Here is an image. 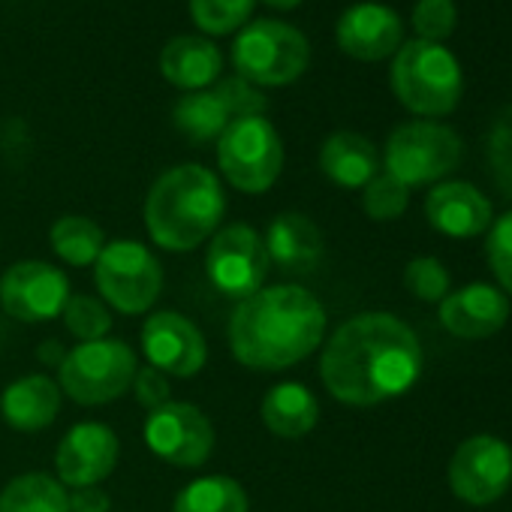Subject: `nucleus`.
I'll return each mask as SVG.
<instances>
[{"mask_svg": "<svg viewBox=\"0 0 512 512\" xmlns=\"http://www.w3.org/2000/svg\"><path fill=\"white\" fill-rule=\"evenodd\" d=\"M211 91L220 97V103L226 106V112H229L232 121H238V118H256V115H263L266 106H269L266 94L256 88V85L244 82L241 76L217 79V85Z\"/></svg>", "mask_w": 512, "mask_h": 512, "instance_id": "33", "label": "nucleus"}, {"mask_svg": "<svg viewBox=\"0 0 512 512\" xmlns=\"http://www.w3.org/2000/svg\"><path fill=\"white\" fill-rule=\"evenodd\" d=\"M70 299V281L43 260L13 263L0 278V308L19 323H46L61 317Z\"/></svg>", "mask_w": 512, "mask_h": 512, "instance_id": "13", "label": "nucleus"}, {"mask_svg": "<svg viewBox=\"0 0 512 512\" xmlns=\"http://www.w3.org/2000/svg\"><path fill=\"white\" fill-rule=\"evenodd\" d=\"M142 353L151 368L178 380L199 374L208 362L202 329L178 311H157L142 323Z\"/></svg>", "mask_w": 512, "mask_h": 512, "instance_id": "14", "label": "nucleus"}, {"mask_svg": "<svg viewBox=\"0 0 512 512\" xmlns=\"http://www.w3.org/2000/svg\"><path fill=\"white\" fill-rule=\"evenodd\" d=\"M266 7H272V10H296L302 0H263Z\"/></svg>", "mask_w": 512, "mask_h": 512, "instance_id": "39", "label": "nucleus"}, {"mask_svg": "<svg viewBox=\"0 0 512 512\" xmlns=\"http://www.w3.org/2000/svg\"><path fill=\"white\" fill-rule=\"evenodd\" d=\"M64 356H67V353L61 350V344H58V341H46V344L40 347V359H43V362H55V365H61V362H64Z\"/></svg>", "mask_w": 512, "mask_h": 512, "instance_id": "38", "label": "nucleus"}, {"mask_svg": "<svg viewBox=\"0 0 512 512\" xmlns=\"http://www.w3.org/2000/svg\"><path fill=\"white\" fill-rule=\"evenodd\" d=\"M160 73L169 85L181 88L184 94L208 91L217 85V79L223 73V55L211 40L184 34L163 46Z\"/></svg>", "mask_w": 512, "mask_h": 512, "instance_id": "20", "label": "nucleus"}, {"mask_svg": "<svg viewBox=\"0 0 512 512\" xmlns=\"http://www.w3.org/2000/svg\"><path fill=\"white\" fill-rule=\"evenodd\" d=\"M172 121L190 142L205 145V142H217L232 118L214 91H190L175 103Z\"/></svg>", "mask_w": 512, "mask_h": 512, "instance_id": "27", "label": "nucleus"}, {"mask_svg": "<svg viewBox=\"0 0 512 512\" xmlns=\"http://www.w3.org/2000/svg\"><path fill=\"white\" fill-rule=\"evenodd\" d=\"M488 169L503 196L512 199V103L497 115L488 133Z\"/></svg>", "mask_w": 512, "mask_h": 512, "instance_id": "31", "label": "nucleus"}, {"mask_svg": "<svg viewBox=\"0 0 512 512\" xmlns=\"http://www.w3.org/2000/svg\"><path fill=\"white\" fill-rule=\"evenodd\" d=\"M49 241H52V250L61 256V260L67 266H76V269L94 266L97 256L106 247V235H103L100 223H94L85 214L58 217L49 229Z\"/></svg>", "mask_w": 512, "mask_h": 512, "instance_id": "25", "label": "nucleus"}, {"mask_svg": "<svg viewBox=\"0 0 512 512\" xmlns=\"http://www.w3.org/2000/svg\"><path fill=\"white\" fill-rule=\"evenodd\" d=\"M217 166L241 193H266L284 172V142L266 115L229 121L217 139Z\"/></svg>", "mask_w": 512, "mask_h": 512, "instance_id": "7", "label": "nucleus"}, {"mask_svg": "<svg viewBox=\"0 0 512 512\" xmlns=\"http://www.w3.org/2000/svg\"><path fill=\"white\" fill-rule=\"evenodd\" d=\"M407 205H410V187L401 184L398 178H392L389 172H377L365 184L362 208L371 220H377V223L395 220L407 211Z\"/></svg>", "mask_w": 512, "mask_h": 512, "instance_id": "30", "label": "nucleus"}, {"mask_svg": "<svg viewBox=\"0 0 512 512\" xmlns=\"http://www.w3.org/2000/svg\"><path fill=\"white\" fill-rule=\"evenodd\" d=\"M269 263L284 275H311L326 253L323 229L302 211H281L263 235Z\"/></svg>", "mask_w": 512, "mask_h": 512, "instance_id": "18", "label": "nucleus"}, {"mask_svg": "<svg viewBox=\"0 0 512 512\" xmlns=\"http://www.w3.org/2000/svg\"><path fill=\"white\" fill-rule=\"evenodd\" d=\"M172 512H250V500L238 479L217 473L187 482L178 491Z\"/></svg>", "mask_w": 512, "mask_h": 512, "instance_id": "26", "label": "nucleus"}, {"mask_svg": "<svg viewBox=\"0 0 512 512\" xmlns=\"http://www.w3.org/2000/svg\"><path fill=\"white\" fill-rule=\"evenodd\" d=\"M226 214L220 178L199 166L181 163L166 169L145 196V229L151 241L172 253H187L205 244Z\"/></svg>", "mask_w": 512, "mask_h": 512, "instance_id": "3", "label": "nucleus"}, {"mask_svg": "<svg viewBox=\"0 0 512 512\" xmlns=\"http://www.w3.org/2000/svg\"><path fill=\"white\" fill-rule=\"evenodd\" d=\"M94 284L115 311L127 317L148 314L163 293V266L136 238H118L103 247L94 263Z\"/></svg>", "mask_w": 512, "mask_h": 512, "instance_id": "8", "label": "nucleus"}, {"mask_svg": "<svg viewBox=\"0 0 512 512\" xmlns=\"http://www.w3.org/2000/svg\"><path fill=\"white\" fill-rule=\"evenodd\" d=\"M190 19L199 31L211 37L235 34L253 16L256 0H190Z\"/></svg>", "mask_w": 512, "mask_h": 512, "instance_id": "28", "label": "nucleus"}, {"mask_svg": "<svg viewBox=\"0 0 512 512\" xmlns=\"http://www.w3.org/2000/svg\"><path fill=\"white\" fill-rule=\"evenodd\" d=\"M464 145L455 130L434 121H410L392 130L386 142V172L407 187L446 178L461 163Z\"/></svg>", "mask_w": 512, "mask_h": 512, "instance_id": "9", "label": "nucleus"}, {"mask_svg": "<svg viewBox=\"0 0 512 512\" xmlns=\"http://www.w3.org/2000/svg\"><path fill=\"white\" fill-rule=\"evenodd\" d=\"M148 449L172 467H202L214 452L211 419L187 401H169L145 419Z\"/></svg>", "mask_w": 512, "mask_h": 512, "instance_id": "11", "label": "nucleus"}, {"mask_svg": "<svg viewBox=\"0 0 512 512\" xmlns=\"http://www.w3.org/2000/svg\"><path fill=\"white\" fill-rule=\"evenodd\" d=\"M512 482V449L491 434L467 437L449 461V485L458 500L488 506L506 494Z\"/></svg>", "mask_w": 512, "mask_h": 512, "instance_id": "12", "label": "nucleus"}, {"mask_svg": "<svg viewBox=\"0 0 512 512\" xmlns=\"http://www.w3.org/2000/svg\"><path fill=\"white\" fill-rule=\"evenodd\" d=\"M440 326L461 341L497 335L509 320V299L491 284H470L440 302Z\"/></svg>", "mask_w": 512, "mask_h": 512, "instance_id": "17", "label": "nucleus"}, {"mask_svg": "<svg viewBox=\"0 0 512 512\" xmlns=\"http://www.w3.org/2000/svg\"><path fill=\"white\" fill-rule=\"evenodd\" d=\"M121 443L118 434L103 422H79L73 425L55 452L58 482L67 488L100 485L118 464Z\"/></svg>", "mask_w": 512, "mask_h": 512, "instance_id": "15", "label": "nucleus"}, {"mask_svg": "<svg viewBox=\"0 0 512 512\" xmlns=\"http://www.w3.org/2000/svg\"><path fill=\"white\" fill-rule=\"evenodd\" d=\"M61 386L46 374H28L7 386L4 398H0V410L4 419L16 431H43L49 428L61 413Z\"/></svg>", "mask_w": 512, "mask_h": 512, "instance_id": "21", "label": "nucleus"}, {"mask_svg": "<svg viewBox=\"0 0 512 512\" xmlns=\"http://www.w3.org/2000/svg\"><path fill=\"white\" fill-rule=\"evenodd\" d=\"M404 287L419 302H443L449 296V272L437 256H416L404 269Z\"/></svg>", "mask_w": 512, "mask_h": 512, "instance_id": "32", "label": "nucleus"}, {"mask_svg": "<svg viewBox=\"0 0 512 512\" xmlns=\"http://www.w3.org/2000/svg\"><path fill=\"white\" fill-rule=\"evenodd\" d=\"M425 217L437 232L452 238L482 235L494 223L491 202L467 181L437 184L425 199Z\"/></svg>", "mask_w": 512, "mask_h": 512, "instance_id": "19", "label": "nucleus"}, {"mask_svg": "<svg viewBox=\"0 0 512 512\" xmlns=\"http://www.w3.org/2000/svg\"><path fill=\"white\" fill-rule=\"evenodd\" d=\"M458 25V10L452 0H419L413 7V28L416 40L443 43Z\"/></svg>", "mask_w": 512, "mask_h": 512, "instance_id": "34", "label": "nucleus"}, {"mask_svg": "<svg viewBox=\"0 0 512 512\" xmlns=\"http://www.w3.org/2000/svg\"><path fill=\"white\" fill-rule=\"evenodd\" d=\"M422 374L416 332L386 311L356 314L323 347L320 377L329 395L350 407H374L413 389Z\"/></svg>", "mask_w": 512, "mask_h": 512, "instance_id": "1", "label": "nucleus"}, {"mask_svg": "<svg viewBox=\"0 0 512 512\" xmlns=\"http://www.w3.org/2000/svg\"><path fill=\"white\" fill-rule=\"evenodd\" d=\"M488 266L503 287V293L512 296V211H506L500 220L491 223L488 229Z\"/></svg>", "mask_w": 512, "mask_h": 512, "instance_id": "35", "label": "nucleus"}, {"mask_svg": "<svg viewBox=\"0 0 512 512\" xmlns=\"http://www.w3.org/2000/svg\"><path fill=\"white\" fill-rule=\"evenodd\" d=\"M392 91L419 118L449 115L464 91L458 58L443 43L407 40L392 61Z\"/></svg>", "mask_w": 512, "mask_h": 512, "instance_id": "4", "label": "nucleus"}, {"mask_svg": "<svg viewBox=\"0 0 512 512\" xmlns=\"http://www.w3.org/2000/svg\"><path fill=\"white\" fill-rule=\"evenodd\" d=\"M109 509H112V497L100 485L73 488L70 494V512H109Z\"/></svg>", "mask_w": 512, "mask_h": 512, "instance_id": "37", "label": "nucleus"}, {"mask_svg": "<svg viewBox=\"0 0 512 512\" xmlns=\"http://www.w3.org/2000/svg\"><path fill=\"white\" fill-rule=\"evenodd\" d=\"M61 320L67 326V332L73 338H79L82 344L88 341H103L109 332H112V314L109 308L94 299V296H85V293H70L64 311H61Z\"/></svg>", "mask_w": 512, "mask_h": 512, "instance_id": "29", "label": "nucleus"}, {"mask_svg": "<svg viewBox=\"0 0 512 512\" xmlns=\"http://www.w3.org/2000/svg\"><path fill=\"white\" fill-rule=\"evenodd\" d=\"M130 389L136 392V401H139L148 413H154V410H160L163 404H169V401H172L169 377H166L163 371L151 368V365H145V368H139V371H136V377H133V386H130Z\"/></svg>", "mask_w": 512, "mask_h": 512, "instance_id": "36", "label": "nucleus"}, {"mask_svg": "<svg viewBox=\"0 0 512 512\" xmlns=\"http://www.w3.org/2000/svg\"><path fill=\"white\" fill-rule=\"evenodd\" d=\"M139 371V359L130 344L118 338L88 341L67 350L58 365V386L82 407H97L121 398Z\"/></svg>", "mask_w": 512, "mask_h": 512, "instance_id": "6", "label": "nucleus"}, {"mask_svg": "<svg viewBox=\"0 0 512 512\" xmlns=\"http://www.w3.org/2000/svg\"><path fill=\"white\" fill-rule=\"evenodd\" d=\"M335 40L356 61H383L404 46V25L392 7L356 4L338 19Z\"/></svg>", "mask_w": 512, "mask_h": 512, "instance_id": "16", "label": "nucleus"}, {"mask_svg": "<svg viewBox=\"0 0 512 512\" xmlns=\"http://www.w3.org/2000/svg\"><path fill=\"white\" fill-rule=\"evenodd\" d=\"M232 64L235 73L256 88H281L308 70L311 43L287 22H250L232 43Z\"/></svg>", "mask_w": 512, "mask_h": 512, "instance_id": "5", "label": "nucleus"}, {"mask_svg": "<svg viewBox=\"0 0 512 512\" xmlns=\"http://www.w3.org/2000/svg\"><path fill=\"white\" fill-rule=\"evenodd\" d=\"M269 250L263 235L247 223L220 226L208 238L205 250V272L217 293L226 299H247L263 290L269 278Z\"/></svg>", "mask_w": 512, "mask_h": 512, "instance_id": "10", "label": "nucleus"}, {"mask_svg": "<svg viewBox=\"0 0 512 512\" xmlns=\"http://www.w3.org/2000/svg\"><path fill=\"white\" fill-rule=\"evenodd\" d=\"M263 425L281 440H299L320 422V401L305 383H278L260 404Z\"/></svg>", "mask_w": 512, "mask_h": 512, "instance_id": "22", "label": "nucleus"}, {"mask_svg": "<svg viewBox=\"0 0 512 512\" xmlns=\"http://www.w3.org/2000/svg\"><path fill=\"white\" fill-rule=\"evenodd\" d=\"M226 338L238 365L250 371H287L323 344L326 308L299 284L263 287L235 305Z\"/></svg>", "mask_w": 512, "mask_h": 512, "instance_id": "2", "label": "nucleus"}, {"mask_svg": "<svg viewBox=\"0 0 512 512\" xmlns=\"http://www.w3.org/2000/svg\"><path fill=\"white\" fill-rule=\"evenodd\" d=\"M0 512H70V494L49 473H22L0 491Z\"/></svg>", "mask_w": 512, "mask_h": 512, "instance_id": "24", "label": "nucleus"}, {"mask_svg": "<svg viewBox=\"0 0 512 512\" xmlns=\"http://www.w3.org/2000/svg\"><path fill=\"white\" fill-rule=\"evenodd\" d=\"M380 157L371 139L353 130H338L332 133L323 148H320V169L323 175L347 190L365 187L377 175Z\"/></svg>", "mask_w": 512, "mask_h": 512, "instance_id": "23", "label": "nucleus"}]
</instances>
